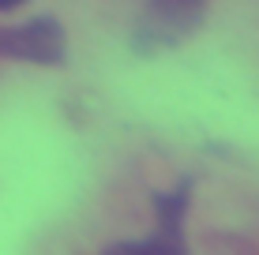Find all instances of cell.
Listing matches in <instances>:
<instances>
[{"label": "cell", "instance_id": "obj_1", "mask_svg": "<svg viewBox=\"0 0 259 255\" xmlns=\"http://www.w3.org/2000/svg\"><path fill=\"white\" fill-rule=\"evenodd\" d=\"M192 207V180H177V188L154 195L158 229L143 240H120L105 255H184V218Z\"/></svg>", "mask_w": 259, "mask_h": 255}, {"label": "cell", "instance_id": "obj_4", "mask_svg": "<svg viewBox=\"0 0 259 255\" xmlns=\"http://www.w3.org/2000/svg\"><path fill=\"white\" fill-rule=\"evenodd\" d=\"M19 4H26V0H0V12H8V8H19Z\"/></svg>", "mask_w": 259, "mask_h": 255}, {"label": "cell", "instance_id": "obj_3", "mask_svg": "<svg viewBox=\"0 0 259 255\" xmlns=\"http://www.w3.org/2000/svg\"><path fill=\"white\" fill-rule=\"evenodd\" d=\"M0 57L26 64H64L68 34L53 15H38L19 26H0Z\"/></svg>", "mask_w": 259, "mask_h": 255}, {"label": "cell", "instance_id": "obj_2", "mask_svg": "<svg viewBox=\"0 0 259 255\" xmlns=\"http://www.w3.org/2000/svg\"><path fill=\"white\" fill-rule=\"evenodd\" d=\"M207 0H147L136 26V49L139 53H158L169 49L195 30V23L203 19Z\"/></svg>", "mask_w": 259, "mask_h": 255}]
</instances>
